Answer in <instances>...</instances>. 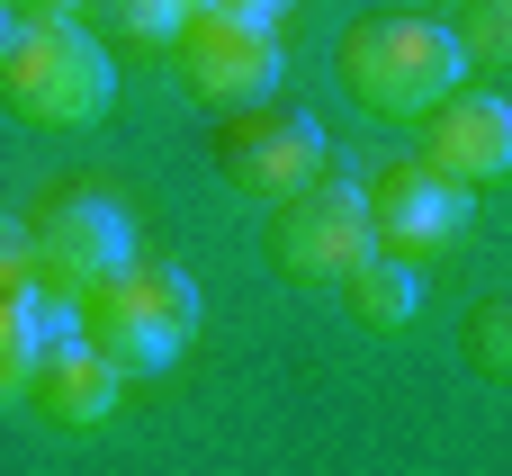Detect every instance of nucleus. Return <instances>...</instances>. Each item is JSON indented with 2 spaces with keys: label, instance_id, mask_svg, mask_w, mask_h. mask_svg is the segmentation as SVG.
I'll list each match as a JSON object with an SVG mask.
<instances>
[{
  "label": "nucleus",
  "instance_id": "f257e3e1",
  "mask_svg": "<svg viewBox=\"0 0 512 476\" xmlns=\"http://www.w3.org/2000/svg\"><path fill=\"white\" fill-rule=\"evenodd\" d=\"M72 333L117 369V378H135V369H171L189 342H198V279L180 270V261H126L117 279H99L90 297H72Z\"/></svg>",
  "mask_w": 512,
  "mask_h": 476
},
{
  "label": "nucleus",
  "instance_id": "f03ea898",
  "mask_svg": "<svg viewBox=\"0 0 512 476\" xmlns=\"http://www.w3.org/2000/svg\"><path fill=\"white\" fill-rule=\"evenodd\" d=\"M333 72H342V90H351L360 108H378V117H432V108L459 90L468 54H459V36H450L441 18L387 9V18H351V27H342Z\"/></svg>",
  "mask_w": 512,
  "mask_h": 476
},
{
  "label": "nucleus",
  "instance_id": "7ed1b4c3",
  "mask_svg": "<svg viewBox=\"0 0 512 476\" xmlns=\"http://www.w3.org/2000/svg\"><path fill=\"white\" fill-rule=\"evenodd\" d=\"M117 72L81 18H18L0 36V108L27 126H90L108 117Z\"/></svg>",
  "mask_w": 512,
  "mask_h": 476
},
{
  "label": "nucleus",
  "instance_id": "20e7f679",
  "mask_svg": "<svg viewBox=\"0 0 512 476\" xmlns=\"http://www.w3.org/2000/svg\"><path fill=\"white\" fill-rule=\"evenodd\" d=\"M27 252H36V297H90L99 279H117L135 261V234H126V207L99 198V189H54L36 216H27Z\"/></svg>",
  "mask_w": 512,
  "mask_h": 476
},
{
  "label": "nucleus",
  "instance_id": "39448f33",
  "mask_svg": "<svg viewBox=\"0 0 512 476\" xmlns=\"http://www.w3.org/2000/svg\"><path fill=\"white\" fill-rule=\"evenodd\" d=\"M171 63H180V90L207 99V108H261L270 81H279V27L270 18H243L225 0H207L180 36H171Z\"/></svg>",
  "mask_w": 512,
  "mask_h": 476
},
{
  "label": "nucleus",
  "instance_id": "423d86ee",
  "mask_svg": "<svg viewBox=\"0 0 512 476\" xmlns=\"http://www.w3.org/2000/svg\"><path fill=\"white\" fill-rule=\"evenodd\" d=\"M378 252V234H369V189L360 180H333V171H315L297 198H279L270 207V261L288 270V279H342V270H360Z\"/></svg>",
  "mask_w": 512,
  "mask_h": 476
},
{
  "label": "nucleus",
  "instance_id": "0eeeda50",
  "mask_svg": "<svg viewBox=\"0 0 512 476\" xmlns=\"http://www.w3.org/2000/svg\"><path fill=\"white\" fill-rule=\"evenodd\" d=\"M216 171H225L234 198L279 207V198H297V189L324 171V126H315L306 108H243V117L225 126V144H216Z\"/></svg>",
  "mask_w": 512,
  "mask_h": 476
},
{
  "label": "nucleus",
  "instance_id": "6e6552de",
  "mask_svg": "<svg viewBox=\"0 0 512 476\" xmlns=\"http://www.w3.org/2000/svg\"><path fill=\"white\" fill-rule=\"evenodd\" d=\"M468 189L450 180V171H432L423 153L414 162H387L378 180H369V234H378V252H396V261H423V252H450L459 234H468Z\"/></svg>",
  "mask_w": 512,
  "mask_h": 476
},
{
  "label": "nucleus",
  "instance_id": "1a4fd4ad",
  "mask_svg": "<svg viewBox=\"0 0 512 476\" xmlns=\"http://www.w3.org/2000/svg\"><path fill=\"white\" fill-rule=\"evenodd\" d=\"M423 162L450 171L459 189L504 180L512 171V99H495V90H450V99L423 117Z\"/></svg>",
  "mask_w": 512,
  "mask_h": 476
},
{
  "label": "nucleus",
  "instance_id": "9d476101",
  "mask_svg": "<svg viewBox=\"0 0 512 476\" xmlns=\"http://www.w3.org/2000/svg\"><path fill=\"white\" fill-rule=\"evenodd\" d=\"M117 369L63 324V333H45V351H36V378H27V405L54 423V432H99L108 414H117Z\"/></svg>",
  "mask_w": 512,
  "mask_h": 476
},
{
  "label": "nucleus",
  "instance_id": "9b49d317",
  "mask_svg": "<svg viewBox=\"0 0 512 476\" xmlns=\"http://www.w3.org/2000/svg\"><path fill=\"white\" fill-rule=\"evenodd\" d=\"M333 288H342L351 324H369V333H396V324H414V306H423V288H414V270H405L396 252H369V261L342 270Z\"/></svg>",
  "mask_w": 512,
  "mask_h": 476
},
{
  "label": "nucleus",
  "instance_id": "f8f14e48",
  "mask_svg": "<svg viewBox=\"0 0 512 476\" xmlns=\"http://www.w3.org/2000/svg\"><path fill=\"white\" fill-rule=\"evenodd\" d=\"M36 351H45V306L36 297H0V405H27Z\"/></svg>",
  "mask_w": 512,
  "mask_h": 476
},
{
  "label": "nucleus",
  "instance_id": "ddd939ff",
  "mask_svg": "<svg viewBox=\"0 0 512 476\" xmlns=\"http://www.w3.org/2000/svg\"><path fill=\"white\" fill-rule=\"evenodd\" d=\"M459 54L477 72H512V0H459Z\"/></svg>",
  "mask_w": 512,
  "mask_h": 476
},
{
  "label": "nucleus",
  "instance_id": "4468645a",
  "mask_svg": "<svg viewBox=\"0 0 512 476\" xmlns=\"http://www.w3.org/2000/svg\"><path fill=\"white\" fill-rule=\"evenodd\" d=\"M459 351H468V369H477L486 387H512V297H486V306L468 315Z\"/></svg>",
  "mask_w": 512,
  "mask_h": 476
},
{
  "label": "nucleus",
  "instance_id": "2eb2a0df",
  "mask_svg": "<svg viewBox=\"0 0 512 476\" xmlns=\"http://www.w3.org/2000/svg\"><path fill=\"white\" fill-rule=\"evenodd\" d=\"M99 9H108V18H117L135 45H171V36H180V27H189L207 0H99Z\"/></svg>",
  "mask_w": 512,
  "mask_h": 476
},
{
  "label": "nucleus",
  "instance_id": "dca6fc26",
  "mask_svg": "<svg viewBox=\"0 0 512 476\" xmlns=\"http://www.w3.org/2000/svg\"><path fill=\"white\" fill-rule=\"evenodd\" d=\"M0 297H36V252H27V225L0 216Z\"/></svg>",
  "mask_w": 512,
  "mask_h": 476
},
{
  "label": "nucleus",
  "instance_id": "f3484780",
  "mask_svg": "<svg viewBox=\"0 0 512 476\" xmlns=\"http://www.w3.org/2000/svg\"><path fill=\"white\" fill-rule=\"evenodd\" d=\"M90 0H9V18H81Z\"/></svg>",
  "mask_w": 512,
  "mask_h": 476
},
{
  "label": "nucleus",
  "instance_id": "a211bd4d",
  "mask_svg": "<svg viewBox=\"0 0 512 476\" xmlns=\"http://www.w3.org/2000/svg\"><path fill=\"white\" fill-rule=\"evenodd\" d=\"M225 9H243V18H270V27H279V9H288V0H225Z\"/></svg>",
  "mask_w": 512,
  "mask_h": 476
},
{
  "label": "nucleus",
  "instance_id": "6ab92c4d",
  "mask_svg": "<svg viewBox=\"0 0 512 476\" xmlns=\"http://www.w3.org/2000/svg\"><path fill=\"white\" fill-rule=\"evenodd\" d=\"M0 36H9V18H0Z\"/></svg>",
  "mask_w": 512,
  "mask_h": 476
}]
</instances>
